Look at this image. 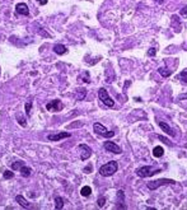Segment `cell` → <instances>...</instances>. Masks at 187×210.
I'll use <instances>...</instances> for the list:
<instances>
[{
	"mask_svg": "<svg viewBox=\"0 0 187 210\" xmlns=\"http://www.w3.org/2000/svg\"><path fill=\"white\" fill-rule=\"evenodd\" d=\"M125 202V194L122 190H118L117 191V209H125L126 205H124Z\"/></svg>",
	"mask_w": 187,
	"mask_h": 210,
	"instance_id": "cell-12",
	"label": "cell"
},
{
	"mask_svg": "<svg viewBox=\"0 0 187 210\" xmlns=\"http://www.w3.org/2000/svg\"><path fill=\"white\" fill-rule=\"evenodd\" d=\"M158 73L162 76H164V78H168V76H171V74H172V71L169 70L168 68H164V66H160L159 69H158Z\"/></svg>",
	"mask_w": 187,
	"mask_h": 210,
	"instance_id": "cell-17",
	"label": "cell"
},
{
	"mask_svg": "<svg viewBox=\"0 0 187 210\" xmlns=\"http://www.w3.org/2000/svg\"><path fill=\"white\" fill-rule=\"evenodd\" d=\"M17 120H18V122H19V125L23 126V127H26V126H27L26 118H22V115H21V113H18V115H17Z\"/></svg>",
	"mask_w": 187,
	"mask_h": 210,
	"instance_id": "cell-21",
	"label": "cell"
},
{
	"mask_svg": "<svg viewBox=\"0 0 187 210\" xmlns=\"http://www.w3.org/2000/svg\"><path fill=\"white\" fill-rule=\"evenodd\" d=\"M53 52L57 53V55H64V53H66V52H68V48L65 47L64 45L57 43V45L53 46Z\"/></svg>",
	"mask_w": 187,
	"mask_h": 210,
	"instance_id": "cell-14",
	"label": "cell"
},
{
	"mask_svg": "<svg viewBox=\"0 0 187 210\" xmlns=\"http://www.w3.org/2000/svg\"><path fill=\"white\" fill-rule=\"evenodd\" d=\"M181 15H182V17H185V18H187V5L182 8V10H181Z\"/></svg>",
	"mask_w": 187,
	"mask_h": 210,
	"instance_id": "cell-29",
	"label": "cell"
},
{
	"mask_svg": "<svg viewBox=\"0 0 187 210\" xmlns=\"http://www.w3.org/2000/svg\"><path fill=\"white\" fill-rule=\"evenodd\" d=\"M163 153H164V149L162 147H155L153 149V155H154L155 158H160V157L163 155Z\"/></svg>",
	"mask_w": 187,
	"mask_h": 210,
	"instance_id": "cell-18",
	"label": "cell"
},
{
	"mask_svg": "<svg viewBox=\"0 0 187 210\" xmlns=\"http://www.w3.org/2000/svg\"><path fill=\"white\" fill-rule=\"evenodd\" d=\"M37 1H38L40 5H45V4H47V0H37Z\"/></svg>",
	"mask_w": 187,
	"mask_h": 210,
	"instance_id": "cell-30",
	"label": "cell"
},
{
	"mask_svg": "<svg viewBox=\"0 0 187 210\" xmlns=\"http://www.w3.org/2000/svg\"><path fill=\"white\" fill-rule=\"evenodd\" d=\"M105 149H106L107 152L114 153V154H121V153H122L121 147H118L117 144L112 143V141H106V143H105Z\"/></svg>",
	"mask_w": 187,
	"mask_h": 210,
	"instance_id": "cell-8",
	"label": "cell"
},
{
	"mask_svg": "<svg viewBox=\"0 0 187 210\" xmlns=\"http://www.w3.org/2000/svg\"><path fill=\"white\" fill-rule=\"evenodd\" d=\"M162 171L160 168H154V167H150V166H144V167H140L136 169V174L139 176L140 178H144V177H151L154 176L155 173H159Z\"/></svg>",
	"mask_w": 187,
	"mask_h": 210,
	"instance_id": "cell-2",
	"label": "cell"
},
{
	"mask_svg": "<svg viewBox=\"0 0 187 210\" xmlns=\"http://www.w3.org/2000/svg\"><path fill=\"white\" fill-rule=\"evenodd\" d=\"M15 10H17L18 14H22V15H29V9H28V5L26 3H18L15 5Z\"/></svg>",
	"mask_w": 187,
	"mask_h": 210,
	"instance_id": "cell-10",
	"label": "cell"
},
{
	"mask_svg": "<svg viewBox=\"0 0 187 210\" xmlns=\"http://www.w3.org/2000/svg\"><path fill=\"white\" fill-rule=\"evenodd\" d=\"M118 169V163L116 160H111V162L103 164V166L99 168V173L103 177H109L113 173H116V171Z\"/></svg>",
	"mask_w": 187,
	"mask_h": 210,
	"instance_id": "cell-1",
	"label": "cell"
},
{
	"mask_svg": "<svg viewBox=\"0 0 187 210\" xmlns=\"http://www.w3.org/2000/svg\"><path fill=\"white\" fill-rule=\"evenodd\" d=\"M158 125H159V127L163 130L166 134H168L169 136H176V132H174V130L172 129V127H169L168 126V124L167 122H164V121H158Z\"/></svg>",
	"mask_w": 187,
	"mask_h": 210,
	"instance_id": "cell-11",
	"label": "cell"
},
{
	"mask_svg": "<svg viewBox=\"0 0 187 210\" xmlns=\"http://www.w3.org/2000/svg\"><path fill=\"white\" fill-rule=\"evenodd\" d=\"M80 194H82V196H85V197H88L89 195L92 194V189L89 186H84L82 190H80Z\"/></svg>",
	"mask_w": 187,
	"mask_h": 210,
	"instance_id": "cell-20",
	"label": "cell"
},
{
	"mask_svg": "<svg viewBox=\"0 0 187 210\" xmlns=\"http://www.w3.org/2000/svg\"><path fill=\"white\" fill-rule=\"evenodd\" d=\"M85 95H87V89H84V88H79V89L75 92L76 101H83V99L85 98Z\"/></svg>",
	"mask_w": 187,
	"mask_h": 210,
	"instance_id": "cell-15",
	"label": "cell"
},
{
	"mask_svg": "<svg viewBox=\"0 0 187 210\" xmlns=\"http://www.w3.org/2000/svg\"><path fill=\"white\" fill-rule=\"evenodd\" d=\"M163 1H164V0H158V3H159V4H162Z\"/></svg>",
	"mask_w": 187,
	"mask_h": 210,
	"instance_id": "cell-32",
	"label": "cell"
},
{
	"mask_svg": "<svg viewBox=\"0 0 187 210\" xmlns=\"http://www.w3.org/2000/svg\"><path fill=\"white\" fill-rule=\"evenodd\" d=\"M23 166V162H15V163H11V168H13V171L15 169H19Z\"/></svg>",
	"mask_w": 187,
	"mask_h": 210,
	"instance_id": "cell-25",
	"label": "cell"
},
{
	"mask_svg": "<svg viewBox=\"0 0 187 210\" xmlns=\"http://www.w3.org/2000/svg\"><path fill=\"white\" fill-rule=\"evenodd\" d=\"M19 171H21V174L23 176V177H29L31 173H32V169H31L29 167H26L24 164L19 168Z\"/></svg>",
	"mask_w": 187,
	"mask_h": 210,
	"instance_id": "cell-16",
	"label": "cell"
},
{
	"mask_svg": "<svg viewBox=\"0 0 187 210\" xmlns=\"http://www.w3.org/2000/svg\"><path fill=\"white\" fill-rule=\"evenodd\" d=\"M98 97L107 107H113L114 106V101L108 95V92H107L105 88H101V89L98 90Z\"/></svg>",
	"mask_w": 187,
	"mask_h": 210,
	"instance_id": "cell-5",
	"label": "cell"
},
{
	"mask_svg": "<svg viewBox=\"0 0 187 210\" xmlns=\"http://www.w3.org/2000/svg\"><path fill=\"white\" fill-rule=\"evenodd\" d=\"M97 204H98L99 208H103V206L106 205V199L105 197H99L98 201H97Z\"/></svg>",
	"mask_w": 187,
	"mask_h": 210,
	"instance_id": "cell-27",
	"label": "cell"
},
{
	"mask_svg": "<svg viewBox=\"0 0 187 210\" xmlns=\"http://www.w3.org/2000/svg\"><path fill=\"white\" fill-rule=\"evenodd\" d=\"M90 169H92V166H88V167L85 168V169H84V172H85V173H89Z\"/></svg>",
	"mask_w": 187,
	"mask_h": 210,
	"instance_id": "cell-31",
	"label": "cell"
},
{
	"mask_svg": "<svg viewBox=\"0 0 187 210\" xmlns=\"http://www.w3.org/2000/svg\"><path fill=\"white\" fill-rule=\"evenodd\" d=\"M179 79H181L183 83H187V69H185L183 71H181V74H179Z\"/></svg>",
	"mask_w": 187,
	"mask_h": 210,
	"instance_id": "cell-23",
	"label": "cell"
},
{
	"mask_svg": "<svg viewBox=\"0 0 187 210\" xmlns=\"http://www.w3.org/2000/svg\"><path fill=\"white\" fill-rule=\"evenodd\" d=\"M158 139H159V140H162L163 143H166L167 145H169V147H172V141H171L169 139H166V137L162 136V135H159V136H158Z\"/></svg>",
	"mask_w": 187,
	"mask_h": 210,
	"instance_id": "cell-26",
	"label": "cell"
},
{
	"mask_svg": "<svg viewBox=\"0 0 187 210\" xmlns=\"http://www.w3.org/2000/svg\"><path fill=\"white\" fill-rule=\"evenodd\" d=\"M55 208L57 209V210H60V209H63V206H64V199L63 197H55Z\"/></svg>",
	"mask_w": 187,
	"mask_h": 210,
	"instance_id": "cell-19",
	"label": "cell"
},
{
	"mask_svg": "<svg viewBox=\"0 0 187 210\" xmlns=\"http://www.w3.org/2000/svg\"><path fill=\"white\" fill-rule=\"evenodd\" d=\"M93 130H94L95 134H98V135H101V136H105V137L114 136V131H108V130H107L102 124H99V122H95V124L93 125Z\"/></svg>",
	"mask_w": 187,
	"mask_h": 210,
	"instance_id": "cell-4",
	"label": "cell"
},
{
	"mask_svg": "<svg viewBox=\"0 0 187 210\" xmlns=\"http://www.w3.org/2000/svg\"><path fill=\"white\" fill-rule=\"evenodd\" d=\"M15 200H17V202H18V204L22 206V208H24V209H29V208H31V204H29V202L26 200L24 197H23V195H17V197H15Z\"/></svg>",
	"mask_w": 187,
	"mask_h": 210,
	"instance_id": "cell-13",
	"label": "cell"
},
{
	"mask_svg": "<svg viewBox=\"0 0 187 210\" xmlns=\"http://www.w3.org/2000/svg\"><path fill=\"white\" fill-rule=\"evenodd\" d=\"M185 148H187V144H185Z\"/></svg>",
	"mask_w": 187,
	"mask_h": 210,
	"instance_id": "cell-33",
	"label": "cell"
},
{
	"mask_svg": "<svg viewBox=\"0 0 187 210\" xmlns=\"http://www.w3.org/2000/svg\"><path fill=\"white\" fill-rule=\"evenodd\" d=\"M64 108V105H63V102L60 101V99H53V101L51 102H48L47 105H46V110L47 111H61Z\"/></svg>",
	"mask_w": 187,
	"mask_h": 210,
	"instance_id": "cell-7",
	"label": "cell"
},
{
	"mask_svg": "<svg viewBox=\"0 0 187 210\" xmlns=\"http://www.w3.org/2000/svg\"><path fill=\"white\" fill-rule=\"evenodd\" d=\"M78 149L82 152V153H80V159H82V160H87V159H89L90 157H92V153H93V152H92V149L88 147L87 144H80L79 147H78Z\"/></svg>",
	"mask_w": 187,
	"mask_h": 210,
	"instance_id": "cell-6",
	"label": "cell"
},
{
	"mask_svg": "<svg viewBox=\"0 0 187 210\" xmlns=\"http://www.w3.org/2000/svg\"><path fill=\"white\" fill-rule=\"evenodd\" d=\"M176 181L173 179H169V178H159V179H155V181H149L146 183V187L149 190H156L158 187L160 186H164V185H174Z\"/></svg>",
	"mask_w": 187,
	"mask_h": 210,
	"instance_id": "cell-3",
	"label": "cell"
},
{
	"mask_svg": "<svg viewBox=\"0 0 187 210\" xmlns=\"http://www.w3.org/2000/svg\"><path fill=\"white\" fill-rule=\"evenodd\" d=\"M31 108H32V102H27L26 103V113H27V116H31Z\"/></svg>",
	"mask_w": 187,
	"mask_h": 210,
	"instance_id": "cell-24",
	"label": "cell"
},
{
	"mask_svg": "<svg viewBox=\"0 0 187 210\" xmlns=\"http://www.w3.org/2000/svg\"><path fill=\"white\" fill-rule=\"evenodd\" d=\"M156 53V50L154 48V47H151V48H149V51H148V55L149 56H154Z\"/></svg>",
	"mask_w": 187,
	"mask_h": 210,
	"instance_id": "cell-28",
	"label": "cell"
},
{
	"mask_svg": "<svg viewBox=\"0 0 187 210\" xmlns=\"http://www.w3.org/2000/svg\"><path fill=\"white\" fill-rule=\"evenodd\" d=\"M71 134L70 132H57V134H53V135H48L47 139L50 141H59L61 139H65V137H70Z\"/></svg>",
	"mask_w": 187,
	"mask_h": 210,
	"instance_id": "cell-9",
	"label": "cell"
},
{
	"mask_svg": "<svg viewBox=\"0 0 187 210\" xmlns=\"http://www.w3.org/2000/svg\"><path fill=\"white\" fill-rule=\"evenodd\" d=\"M4 178L5 179H10V178H13L14 177V173H13V171H4Z\"/></svg>",
	"mask_w": 187,
	"mask_h": 210,
	"instance_id": "cell-22",
	"label": "cell"
}]
</instances>
